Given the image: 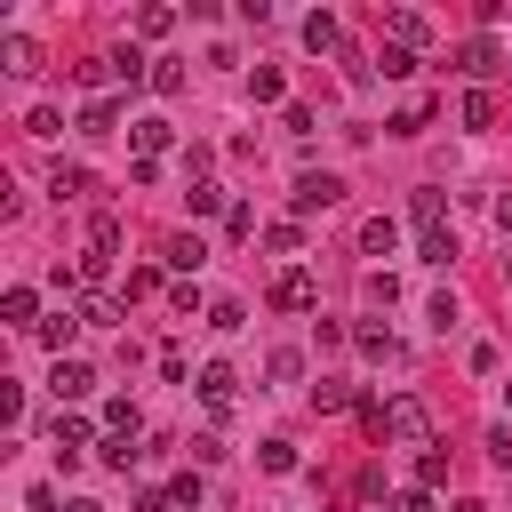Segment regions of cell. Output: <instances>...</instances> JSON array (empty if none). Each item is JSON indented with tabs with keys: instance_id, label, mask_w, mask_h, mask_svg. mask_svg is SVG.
<instances>
[{
	"instance_id": "1",
	"label": "cell",
	"mask_w": 512,
	"mask_h": 512,
	"mask_svg": "<svg viewBox=\"0 0 512 512\" xmlns=\"http://www.w3.org/2000/svg\"><path fill=\"white\" fill-rule=\"evenodd\" d=\"M384 440H408V448H432V408L416 392H392L384 400Z\"/></svg>"
},
{
	"instance_id": "2",
	"label": "cell",
	"mask_w": 512,
	"mask_h": 512,
	"mask_svg": "<svg viewBox=\"0 0 512 512\" xmlns=\"http://www.w3.org/2000/svg\"><path fill=\"white\" fill-rule=\"evenodd\" d=\"M504 64H512V56L496 48V32H464V40H456V72H464L472 88H488V72H504Z\"/></svg>"
},
{
	"instance_id": "3",
	"label": "cell",
	"mask_w": 512,
	"mask_h": 512,
	"mask_svg": "<svg viewBox=\"0 0 512 512\" xmlns=\"http://www.w3.org/2000/svg\"><path fill=\"white\" fill-rule=\"evenodd\" d=\"M336 200H344V176H336V168H304V176H296V192H288V208H296V216H328Z\"/></svg>"
},
{
	"instance_id": "4",
	"label": "cell",
	"mask_w": 512,
	"mask_h": 512,
	"mask_svg": "<svg viewBox=\"0 0 512 512\" xmlns=\"http://www.w3.org/2000/svg\"><path fill=\"white\" fill-rule=\"evenodd\" d=\"M48 448H56V464L72 472V464H80V456L96 448V432H88V416H56V424H48Z\"/></svg>"
},
{
	"instance_id": "5",
	"label": "cell",
	"mask_w": 512,
	"mask_h": 512,
	"mask_svg": "<svg viewBox=\"0 0 512 512\" xmlns=\"http://www.w3.org/2000/svg\"><path fill=\"white\" fill-rule=\"evenodd\" d=\"M272 304H280V312H320V288H312V272H304V264H288V272L272 280Z\"/></svg>"
},
{
	"instance_id": "6",
	"label": "cell",
	"mask_w": 512,
	"mask_h": 512,
	"mask_svg": "<svg viewBox=\"0 0 512 512\" xmlns=\"http://www.w3.org/2000/svg\"><path fill=\"white\" fill-rule=\"evenodd\" d=\"M48 392H56V400H64V408H72V400H88V392H96V368H88V360H72V352H64V360H56V368H48Z\"/></svg>"
},
{
	"instance_id": "7",
	"label": "cell",
	"mask_w": 512,
	"mask_h": 512,
	"mask_svg": "<svg viewBox=\"0 0 512 512\" xmlns=\"http://www.w3.org/2000/svg\"><path fill=\"white\" fill-rule=\"evenodd\" d=\"M128 144H136V160H160V152L176 144V128H168L160 112H144V120H128Z\"/></svg>"
},
{
	"instance_id": "8",
	"label": "cell",
	"mask_w": 512,
	"mask_h": 512,
	"mask_svg": "<svg viewBox=\"0 0 512 512\" xmlns=\"http://www.w3.org/2000/svg\"><path fill=\"white\" fill-rule=\"evenodd\" d=\"M408 216H416V232H448V192L440 184H416L408 192Z\"/></svg>"
},
{
	"instance_id": "9",
	"label": "cell",
	"mask_w": 512,
	"mask_h": 512,
	"mask_svg": "<svg viewBox=\"0 0 512 512\" xmlns=\"http://www.w3.org/2000/svg\"><path fill=\"white\" fill-rule=\"evenodd\" d=\"M184 208H192V216H232V192H224L216 176H192V184H184Z\"/></svg>"
},
{
	"instance_id": "10",
	"label": "cell",
	"mask_w": 512,
	"mask_h": 512,
	"mask_svg": "<svg viewBox=\"0 0 512 512\" xmlns=\"http://www.w3.org/2000/svg\"><path fill=\"white\" fill-rule=\"evenodd\" d=\"M160 264H168V272H200V264H208L200 232H168V240H160Z\"/></svg>"
},
{
	"instance_id": "11",
	"label": "cell",
	"mask_w": 512,
	"mask_h": 512,
	"mask_svg": "<svg viewBox=\"0 0 512 512\" xmlns=\"http://www.w3.org/2000/svg\"><path fill=\"white\" fill-rule=\"evenodd\" d=\"M232 384H240V376H232L224 360H208V368H200V400H208V416H232Z\"/></svg>"
},
{
	"instance_id": "12",
	"label": "cell",
	"mask_w": 512,
	"mask_h": 512,
	"mask_svg": "<svg viewBox=\"0 0 512 512\" xmlns=\"http://www.w3.org/2000/svg\"><path fill=\"white\" fill-rule=\"evenodd\" d=\"M384 32H392V48H424V40H432V24H424L416 8H384Z\"/></svg>"
},
{
	"instance_id": "13",
	"label": "cell",
	"mask_w": 512,
	"mask_h": 512,
	"mask_svg": "<svg viewBox=\"0 0 512 512\" xmlns=\"http://www.w3.org/2000/svg\"><path fill=\"white\" fill-rule=\"evenodd\" d=\"M304 48H312V56H336V48H344V24H336L328 8H312V16H304Z\"/></svg>"
},
{
	"instance_id": "14",
	"label": "cell",
	"mask_w": 512,
	"mask_h": 512,
	"mask_svg": "<svg viewBox=\"0 0 512 512\" xmlns=\"http://www.w3.org/2000/svg\"><path fill=\"white\" fill-rule=\"evenodd\" d=\"M0 320H8V328H40V320H48V312H40V296H32V288H24V280H16V288H8V296H0Z\"/></svg>"
},
{
	"instance_id": "15",
	"label": "cell",
	"mask_w": 512,
	"mask_h": 512,
	"mask_svg": "<svg viewBox=\"0 0 512 512\" xmlns=\"http://www.w3.org/2000/svg\"><path fill=\"white\" fill-rule=\"evenodd\" d=\"M72 336H80V312H72V304H64V312H48V320L32 328V344H48L56 360H64V344H72Z\"/></svg>"
},
{
	"instance_id": "16",
	"label": "cell",
	"mask_w": 512,
	"mask_h": 512,
	"mask_svg": "<svg viewBox=\"0 0 512 512\" xmlns=\"http://www.w3.org/2000/svg\"><path fill=\"white\" fill-rule=\"evenodd\" d=\"M248 96H256V104H280V112H288V72H280V64H256V72H248Z\"/></svg>"
},
{
	"instance_id": "17",
	"label": "cell",
	"mask_w": 512,
	"mask_h": 512,
	"mask_svg": "<svg viewBox=\"0 0 512 512\" xmlns=\"http://www.w3.org/2000/svg\"><path fill=\"white\" fill-rule=\"evenodd\" d=\"M112 128H120V104L112 96H88L80 104V136H112Z\"/></svg>"
},
{
	"instance_id": "18",
	"label": "cell",
	"mask_w": 512,
	"mask_h": 512,
	"mask_svg": "<svg viewBox=\"0 0 512 512\" xmlns=\"http://www.w3.org/2000/svg\"><path fill=\"white\" fill-rule=\"evenodd\" d=\"M352 344H360L368 360H400V336H392V328H376V320H360V328H352Z\"/></svg>"
},
{
	"instance_id": "19",
	"label": "cell",
	"mask_w": 512,
	"mask_h": 512,
	"mask_svg": "<svg viewBox=\"0 0 512 512\" xmlns=\"http://www.w3.org/2000/svg\"><path fill=\"white\" fill-rule=\"evenodd\" d=\"M312 408H320V416H336V408H360V392H352L344 376H320V384H312Z\"/></svg>"
},
{
	"instance_id": "20",
	"label": "cell",
	"mask_w": 512,
	"mask_h": 512,
	"mask_svg": "<svg viewBox=\"0 0 512 512\" xmlns=\"http://www.w3.org/2000/svg\"><path fill=\"white\" fill-rule=\"evenodd\" d=\"M136 432H144L136 400H104V440H136Z\"/></svg>"
},
{
	"instance_id": "21",
	"label": "cell",
	"mask_w": 512,
	"mask_h": 512,
	"mask_svg": "<svg viewBox=\"0 0 512 512\" xmlns=\"http://www.w3.org/2000/svg\"><path fill=\"white\" fill-rule=\"evenodd\" d=\"M0 72H40V48H32L24 32H8V40H0Z\"/></svg>"
},
{
	"instance_id": "22",
	"label": "cell",
	"mask_w": 512,
	"mask_h": 512,
	"mask_svg": "<svg viewBox=\"0 0 512 512\" xmlns=\"http://www.w3.org/2000/svg\"><path fill=\"white\" fill-rule=\"evenodd\" d=\"M264 248H272V256H304V224H296V216L264 224Z\"/></svg>"
},
{
	"instance_id": "23",
	"label": "cell",
	"mask_w": 512,
	"mask_h": 512,
	"mask_svg": "<svg viewBox=\"0 0 512 512\" xmlns=\"http://www.w3.org/2000/svg\"><path fill=\"white\" fill-rule=\"evenodd\" d=\"M392 240H400L392 216H368V224H360V256H392Z\"/></svg>"
},
{
	"instance_id": "24",
	"label": "cell",
	"mask_w": 512,
	"mask_h": 512,
	"mask_svg": "<svg viewBox=\"0 0 512 512\" xmlns=\"http://www.w3.org/2000/svg\"><path fill=\"white\" fill-rule=\"evenodd\" d=\"M136 32H144V40H168V32H176V8H168V0L136 8Z\"/></svg>"
},
{
	"instance_id": "25",
	"label": "cell",
	"mask_w": 512,
	"mask_h": 512,
	"mask_svg": "<svg viewBox=\"0 0 512 512\" xmlns=\"http://www.w3.org/2000/svg\"><path fill=\"white\" fill-rule=\"evenodd\" d=\"M152 96H184V64L176 56H152V80H144Z\"/></svg>"
},
{
	"instance_id": "26",
	"label": "cell",
	"mask_w": 512,
	"mask_h": 512,
	"mask_svg": "<svg viewBox=\"0 0 512 512\" xmlns=\"http://www.w3.org/2000/svg\"><path fill=\"white\" fill-rule=\"evenodd\" d=\"M456 120H464V128H488V120H496V96H488V88H464Z\"/></svg>"
},
{
	"instance_id": "27",
	"label": "cell",
	"mask_w": 512,
	"mask_h": 512,
	"mask_svg": "<svg viewBox=\"0 0 512 512\" xmlns=\"http://www.w3.org/2000/svg\"><path fill=\"white\" fill-rule=\"evenodd\" d=\"M48 192H56V200H80V192H88V168L56 160V168H48Z\"/></svg>"
},
{
	"instance_id": "28",
	"label": "cell",
	"mask_w": 512,
	"mask_h": 512,
	"mask_svg": "<svg viewBox=\"0 0 512 512\" xmlns=\"http://www.w3.org/2000/svg\"><path fill=\"white\" fill-rule=\"evenodd\" d=\"M208 328H216V336L248 328V304H240V296H216V304H208Z\"/></svg>"
},
{
	"instance_id": "29",
	"label": "cell",
	"mask_w": 512,
	"mask_h": 512,
	"mask_svg": "<svg viewBox=\"0 0 512 512\" xmlns=\"http://www.w3.org/2000/svg\"><path fill=\"white\" fill-rule=\"evenodd\" d=\"M440 480H448V448H416V488L440 496Z\"/></svg>"
},
{
	"instance_id": "30",
	"label": "cell",
	"mask_w": 512,
	"mask_h": 512,
	"mask_svg": "<svg viewBox=\"0 0 512 512\" xmlns=\"http://www.w3.org/2000/svg\"><path fill=\"white\" fill-rule=\"evenodd\" d=\"M88 248L96 256H120V216H88Z\"/></svg>"
},
{
	"instance_id": "31",
	"label": "cell",
	"mask_w": 512,
	"mask_h": 512,
	"mask_svg": "<svg viewBox=\"0 0 512 512\" xmlns=\"http://www.w3.org/2000/svg\"><path fill=\"white\" fill-rule=\"evenodd\" d=\"M416 256L424 264H456V232H416Z\"/></svg>"
},
{
	"instance_id": "32",
	"label": "cell",
	"mask_w": 512,
	"mask_h": 512,
	"mask_svg": "<svg viewBox=\"0 0 512 512\" xmlns=\"http://www.w3.org/2000/svg\"><path fill=\"white\" fill-rule=\"evenodd\" d=\"M56 128H64V112H56V104H32V112H24V136H40V144H48Z\"/></svg>"
},
{
	"instance_id": "33",
	"label": "cell",
	"mask_w": 512,
	"mask_h": 512,
	"mask_svg": "<svg viewBox=\"0 0 512 512\" xmlns=\"http://www.w3.org/2000/svg\"><path fill=\"white\" fill-rule=\"evenodd\" d=\"M80 328H120V304H112V296H88V304H80Z\"/></svg>"
},
{
	"instance_id": "34",
	"label": "cell",
	"mask_w": 512,
	"mask_h": 512,
	"mask_svg": "<svg viewBox=\"0 0 512 512\" xmlns=\"http://www.w3.org/2000/svg\"><path fill=\"white\" fill-rule=\"evenodd\" d=\"M264 376H272V384H296V376H304V352H288V344H280V352L264 360Z\"/></svg>"
},
{
	"instance_id": "35",
	"label": "cell",
	"mask_w": 512,
	"mask_h": 512,
	"mask_svg": "<svg viewBox=\"0 0 512 512\" xmlns=\"http://www.w3.org/2000/svg\"><path fill=\"white\" fill-rule=\"evenodd\" d=\"M96 456H104V464H112V472H136V464H144V448H136V440H104V448H96Z\"/></svg>"
},
{
	"instance_id": "36",
	"label": "cell",
	"mask_w": 512,
	"mask_h": 512,
	"mask_svg": "<svg viewBox=\"0 0 512 512\" xmlns=\"http://www.w3.org/2000/svg\"><path fill=\"white\" fill-rule=\"evenodd\" d=\"M256 464H264V472H296V440H264Z\"/></svg>"
},
{
	"instance_id": "37",
	"label": "cell",
	"mask_w": 512,
	"mask_h": 512,
	"mask_svg": "<svg viewBox=\"0 0 512 512\" xmlns=\"http://www.w3.org/2000/svg\"><path fill=\"white\" fill-rule=\"evenodd\" d=\"M168 504H176V512H200V472H176V480H168Z\"/></svg>"
},
{
	"instance_id": "38",
	"label": "cell",
	"mask_w": 512,
	"mask_h": 512,
	"mask_svg": "<svg viewBox=\"0 0 512 512\" xmlns=\"http://www.w3.org/2000/svg\"><path fill=\"white\" fill-rule=\"evenodd\" d=\"M376 72H384V80H408V72H416V48H384Z\"/></svg>"
},
{
	"instance_id": "39",
	"label": "cell",
	"mask_w": 512,
	"mask_h": 512,
	"mask_svg": "<svg viewBox=\"0 0 512 512\" xmlns=\"http://www.w3.org/2000/svg\"><path fill=\"white\" fill-rule=\"evenodd\" d=\"M392 512H440V496H432V488H416V480H408V488H400V496H392Z\"/></svg>"
},
{
	"instance_id": "40",
	"label": "cell",
	"mask_w": 512,
	"mask_h": 512,
	"mask_svg": "<svg viewBox=\"0 0 512 512\" xmlns=\"http://www.w3.org/2000/svg\"><path fill=\"white\" fill-rule=\"evenodd\" d=\"M280 128H288V136H312V128H320V112H312V104H288V112H280Z\"/></svg>"
},
{
	"instance_id": "41",
	"label": "cell",
	"mask_w": 512,
	"mask_h": 512,
	"mask_svg": "<svg viewBox=\"0 0 512 512\" xmlns=\"http://www.w3.org/2000/svg\"><path fill=\"white\" fill-rule=\"evenodd\" d=\"M424 320H432V328H440V336H448V328H456V296H448V288H440V296H432V304H424Z\"/></svg>"
},
{
	"instance_id": "42",
	"label": "cell",
	"mask_w": 512,
	"mask_h": 512,
	"mask_svg": "<svg viewBox=\"0 0 512 512\" xmlns=\"http://www.w3.org/2000/svg\"><path fill=\"white\" fill-rule=\"evenodd\" d=\"M224 232H232V240H256V208H240V200H232V216H224Z\"/></svg>"
},
{
	"instance_id": "43",
	"label": "cell",
	"mask_w": 512,
	"mask_h": 512,
	"mask_svg": "<svg viewBox=\"0 0 512 512\" xmlns=\"http://www.w3.org/2000/svg\"><path fill=\"white\" fill-rule=\"evenodd\" d=\"M312 336H320V352H336V344H344V336H352V328H344V320H328V312H320V320H312Z\"/></svg>"
},
{
	"instance_id": "44",
	"label": "cell",
	"mask_w": 512,
	"mask_h": 512,
	"mask_svg": "<svg viewBox=\"0 0 512 512\" xmlns=\"http://www.w3.org/2000/svg\"><path fill=\"white\" fill-rule=\"evenodd\" d=\"M184 448H192V464H216V456H224V440H216V432H192Z\"/></svg>"
},
{
	"instance_id": "45",
	"label": "cell",
	"mask_w": 512,
	"mask_h": 512,
	"mask_svg": "<svg viewBox=\"0 0 512 512\" xmlns=\"http://www.w3.org/2000/svg\"><path fill=\"white\" fill-rule=\"evenodd\" d=\"M488 456H496V464L512 472V424H488Z\"/></svg>"
},
{
	"instance_id": "46",
	"label": "cell",
	"mask_w": 512,
	"mask_h": 512,
	"mask_svg": "<svg viewBox=\"0 0 512 512\" xmlns=\"http://www.w3.org/2000/svg\"><path fill=\"white\" fill-rule=\"evenodd\" d=\"M136 512H176V504H168V488H144V496H136Z\"/></svg>"
},
{
	"instance_id": "47",
	"label": "cell",
	"mask_w": 512,
	"mask_h": 512,
	"mask_svg": "<svg viewBox=\"0 0 512 512\" xmlns=\"http://www.w3.org/2000/svg\"><path fill=\"white\" fill-rule=\"evenodd\" d=\"M488 216H496V232L512 240V192H496V208H488Z\"/></svg>"
},
{
	"instance_id": "48",
	"label": "cell",
	"mask_w": 512,
	"mask_h": 512,
	"mask_svg": "<svg viewBox=\"0 0 512 512\" xmlns=\"http://www.w3.org/2000/svg\"><path fill=\"white\" fill-rule=\"evenodd\" d=\"M448 512H488V504H472V496H456V504H448Z\"/></svg>"
},
{
	"instance_id": "49",
	"label": "cell",
	"mask_w": 512,
	"mask_h": 512,
	"mask_svg": "<svg viewBox=\"0 0 512 512\" xmlns=\"http://www.w3.org/2000/svg\"><path fill=\"white\" fill-rule=\"evenodd\" d=\"M64 512H104V504H88V496H72V504H64Z\"/></svg>"
},
{
	"instance_id": "50",
	"label": "cell",
	"mask_w": 512,
	"mask_h": 512,
	"mask_svg": "<svg viewBox=\"0 0 512 512\" xmlns=\"http://www.w3.org/2000/svg\"><path fill=\"white\" fill-rule=\"evenodd\" d=\"M504 400H512V384H504Z\"/></svg>"
}]
</instances>
